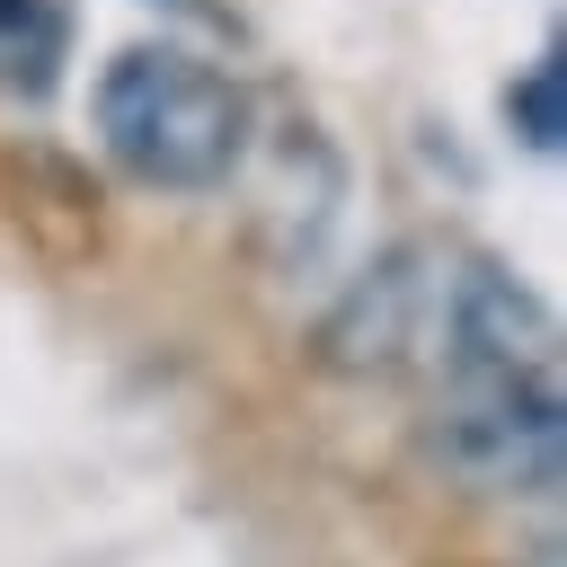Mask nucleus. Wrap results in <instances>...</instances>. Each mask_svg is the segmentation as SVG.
<instances>
[{"mask_svg":"<svg viewBox=\"0 0 567 567\" xmlns=\"http://www.w3.org/2000/svg\"><path fill=\"white\" fill-rule=\"evenodd\" d=\"M97 142L124 177L204 195L248 151V89L186 44H124L97 71Z\"/></svg>","mask_w":567,"mask_h":567,"instance_id":"obj_1","label":"nucleus"},{"mask_svg":"<svg viewBox=\"0 0 567 567\" xmlns=\"http://www.w3.org/2000/svg\"><path fill=\"white\" fill-rule=\"evenodd\" d=\"M434 461L487 496L558 487V381L549 363H443Z\"/></svg>","mask_w":567,"mask_h":567,"instance_id":"obj_2","label":"nucleus"},{"mask_svg":"<svg viewBox=\"0 0 567 567\" xmlns=\"http://www.w3.org/2000/svg\"><path fill=\"white\" fill-rule=\"evenodd\" d=\"M443 310V275H425V248H390L319 328V354L337 372H399Z\"/></svg>","mask_w":567,"mask_h":567,"instance_id":"obj_3","label":"nucleus"},{"mask_svg":"<svg viewBox=\"0 0 567 567\" xmlns=\"http://www.w3.org/2000/svg\"><path fill=\"white\" fill-rule=\"evenodd\" d=\"M71 62V0H0V97H44Z\"/></svg>","mask_w":567,"mask_h":567,"instance_id":"obj_4","label":"nucleus"},{"mask_svg":"<svg viewBox=\"0 0 567 567\" xmlns=\"http://www.w3.org/2000/svg\"><path fill=\"white\" fill-rule=\"evenodd\" d=\"M505 115L532 151H558L567 142V71H558V44H540V62L505 89Z\"/></svg>","mask_w":567,"mask_h":567,"instance_id":"obj_5","label":"nucleus"}]
</instances>
